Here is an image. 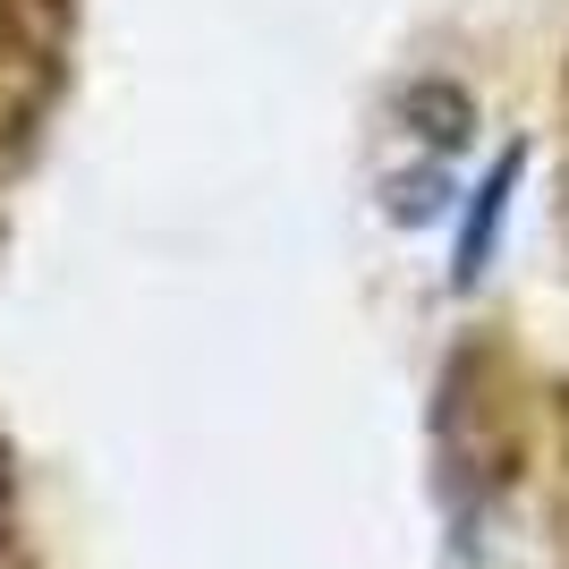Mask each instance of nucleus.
Returning a JSON list of instances; mask_svg holds the SVG:
<instances>
[{
    "mask_svg": "<svg viewBox=\"0 0 569 569\" xmlns=\"http://www.w3.org/2000/svg\"><path fill=\"white\" fill-rule=\"evenodd\" d=\"M519 408V468H485V527L468 536L476 569H569V391Z\"/></svg>",
    "mask_w": 569,
    "mask_h": 569,
    "instance_id": "nucleus-1",
    "label": "nucleus"
},
{
    "mask_svg": "<svg viewBox=\"0 0 569 569\" xmlns=\"http://www.w3.org/2000/svg\"><path fill=\"white\" fill-rule=\"evenodd\" d=\"M0 569H34V545H26V510H18V476H9V451H0Z\"/></svg>",
    "mask_w": 569,
    "mask_h": 569,
    "instance_id": "nucleus-2",
    "label": "nucleus"
}]
</instances>
